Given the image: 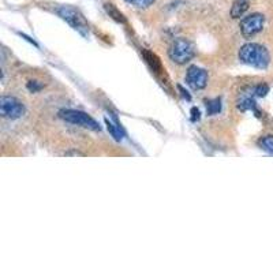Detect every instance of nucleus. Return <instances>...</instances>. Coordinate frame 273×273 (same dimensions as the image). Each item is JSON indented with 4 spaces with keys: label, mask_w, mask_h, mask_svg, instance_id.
Returning a JSON list of instances; mask_svg holds the SVG:
<instances>
[{
    "label": "nucleus",
    "mask_w": 273,
    "mask_h": 273,
    "mask_svg": "<svg viewBox=\"0 0 273 273\" xmlns=\"http://www.w3.org/2000/svg\"><path fill=\"white\" fill-rule=\"evenodd\" d=\"M253 92L257 97H265L269 93V86L266 83H259L257 86H254Z\"/></svg>",
    "instance_id": "nucleus-15"
},
{
    "label": "nucleus",
    "mask_w": 273,
    "mask_h": 273,
    "mask_svg": "<svg viewBox=\"0 0 273 273\" xmlns=\"http://www.w3.org/2000/svg\"><path fill=\"white\" fill-rule=\"evenodd\" d=\"M58 14L60 15V17H62L73 29L79 32L82 36H86V34H88L89 32L88 22L85 21L83 15L81 14L77 9H74L71 6H62L60 9H58Z\"/></svg>",
    "instance_id": "nucleus-4"
},
{
    "label": "nucleus",
    "mask_w": 273,
    "mask_h": 273,
    "mask_svg": "<svg viewBox=\"0 0 273 273\" xmlns=\"http://www.w3.org/2000/svg\"><path fill=\"white\" fill-rule=\"evenodd\" d=\"M41 88H43V85H41V83H37V81H30V82L28 83V89H29L30 92H37V90H40Z\"/></svg>",
    "instance_id": "nucleus-17"
},
{
    "label": "nucleus",
    "mask_w": 273,
    "mask_h": 273,
    "mask_svg": "<svg viewBox=\"0 0 273 273\" xmlns=\"http://www.w3.org/2000/svg\"><path fill=\"white\" fill-rule=\"evenodd\" d=\"M253 96H255L253 93H249V94H242V97L239 98L238 101V108L242 109V111H255L257 109V104H255V100L253 98Z\"/></svg>",
    "instance_id": "nucleus-8"
},
{
    "label": "nucleus",
    "mask_w": 273,
    "mask_h": 273,
    "mask_svg": "<svg viewBox=\"0 0 273 273\" xmlns=\"http://www.w3.org/2000/svg\"><path fill=\"white\" fill-rule=\"evenodd\" d=\"M0 113L3 117L14 120V119H20L24 115L25 107L18 98L3 96L0 98Z\"/></svg>",
    "instance_id": "nucleus-5"
},
{
    "label": "nucleus",
    "mask_w": 273,
    "mask_h": 273,
    "mask_svg": "<svg viewBox=\"0 0 273 273\" xmlns=\"http://www.w3.org/2000/svg\"><path fill=\"white\" fill-rule=\"evenodd\" d=\"M59 116L68 123H73L83 128L93 130V131H100V124H98L90 115L82 111H75V109H62L59 112Z\"/></svg>",
    "instance_id": "nucleus-3"
},
{
    "label": "nucleus",
    "mask_w": 273,
    "mask_h": 273,
    "mask_svg": "<svg viewBox=\"0 0 273 273\" xmlns=\"http://www.w3.org/2000/svg\"><path fill=\"white\" fill-rule=\"evenodd\" d=\"M144 55H145V59H147V62L149 63V66L152 67V70H153L155 73H160L161 71L160 60H159V59H157L153 54L148 52V51H145V52H144Z\"/></svg>",
    "instance_id": "nucleus-13"
},
{
    "label": "nucleus",
    "mask_w": 273,
    "mask_h": 273,
    "mask_svg": "<svg viewBox=\"0 0 273 273\" xmlns=\"http://www.w3.org/2000/svg\"><path fill=\"white\" fill-rule=\"evenodd\" d=\"M200 119V109L198 108H191V120L197 122Z\"/></svg>",
    "instance_id": "nucleus-18"
},
{
    "label": "nucleus",
    "mask_w": 273,
    "mask_h": 273,
    "mask_svg": "<svg viewBox=\"0 0 273 273\" xmlns=\"http://www.w3.org/2000/svg\"><path fill=\"white\" fill-rule=\"evenodd\" d=\"M239 60L242 63L255 68H266L270 63L269 51L263 45L247 43L239 51Z\"/></svg>",
    "instance_id": "nucleus-1"
},
{
    "label": "nucleus",
    "mask_w": 273,
    "mask_h": 273,
    "mask_svg": "<svg viewBox=\"0 0 273 273\" xmlns=\"http://www.w3.org/2000/svg\"><path fill=\"white\" fill-rule=\"evenodd\" d=\"M127 3H131L138 9H148L149 6L155 3V0H126Z\"/></svg>",
    "instance_id": "nucleus-16"
},
{
    "label": "nucleus",
    "mask_w": 273,
    "mask_h": 273,
    "mask_svg": "<svg viewBox=\"0 0 273 273\" xmlns=\"http://www.w3.org/2000/svg\"><path fill=\"white\" fill-rule=\"evenodd\" d=\"M178 88H179V90H181L182 94H183V97H186V98H187V100H190V96H189V94H187V92H186L185 89L182 88V86H178Z\"/></svg>",
    "instance_id": "nucleus-19"
},
{
    "label": "nucleus",
    "mask_w": 273,
    "mask_h": 273,
    "mask_svg": "<svg viewBox=\"0 0 273 273\" xmlns=\"http://www.w3.org/2000/svg\"><path fill=\"white\" fill-rule=\"evenodd\" d=\"M258 147L265 151L269 155L273 156V135H265L261 136L258 140Z\"/></svg>",
    "instance_id": "nucleus-11"
},
{
    "label": "nucleus",
    "mask_w": 273,
    "mask_h": 273,
    "mask_svg": "<svg viewBox=\"0 0 273 273\" xmlns=\"http://www.w3.org/2000/svg\"><path fill=\"white\" fill-rule=\"evenodd\" d=\"M168 55L172 62L178 64H186L194 56V45L191 44L189 40L179 37L174 40V43L171 44Z\"/></svg>",
    "instance_id": "nucleus-2"
},
{
    "label": "nucleus",
    "mask_w": 273,
    "mask_h": 273,
    "mask_svg": "<svg viewBox=\"0 0 273 273\" xmlns=\"http://www.w3.org/2000/svg\"><path fill=\"white\" fill-rule=\"evenodd\" d=\"M221 111V101L220 98H213V100H208L206 101V112L210 116L217 115Z\"/></svg>",
    "instance_id": "nucleus-10"
},
{
    "label": "nucleus",
    "mask_w": 273,
    "mask_h": 273,
    "mask_svg": "<svg viewBox=\"0 0 273 273\" xmlns=\"http://www.w3.org/2000/svg\"><path fill=\"white\" fill-rule=\"evenodd\" d=\"M265 18L262 14H251L240 21V32L246 39H251L253 36L258 34L263 28Z\"/></svg>",
    "instance_id": "nucleus-6"
},
{
    "label": "nucleus",
    "mask_w": 273,
    "mask_h": 273,
    "mask_svg": "<svg viewBox=\"0 0 273 273\" xmlns=\"http://www.w3.org/2000/svg\"><path fill=\"white\" fill-rule=\"evenodd\" d=\"M249 9V2L247 0H236L231 9V17L232 18H240L242 15Z\"/></svg>",
    "instance_id": "nucleus-9"
},
{
    "label": "nucleus",
    "mask_w": 273,
    "mask_h": 273,
    "mask_svg": "<svg viewBox=\"0 0 273 273\" xmlns=\"http://www.w3.org/2000/svg\"><path fill=\"white\" fill-rule=\"evenodd\" d=\"M105 7V11H107L108 14H109V17H112L113 20L116 21V22H122V24H124L126 22V20H124V17H123V14L120 13V11L117 10L116 7L113 5H105L104 6Z\"/></svg>",
    "instance_id": "nucleus-12"
},
{
    "label": "nucleus",
    "mask_w": 273,
    "mask_h": 273,
    "mask_svg": "<svg viewBox=\"0 0 273 273\" xmlns=\"http://www.w3.org/2000/svg\"><path fill=\"white\" fill-rule=\"evenodd\" d=\"M105 124H107V128H108V131L111 132V135L116 140V141H120L123 138V134L122 131H120V128L117 126H115L111 120H108V119H105Z\"/></svg>",
    "instance_id": "nucleus-14"
},
{
    "label": "nucleus",
    "mask_w": 273,
    "mask_h": 273,
    "mask_svg": "<svg viewBox=\"0 0 273 273\" xmlns=\"http://www.w3.org/2000/svg\"><path fill=\"white\" fill-rule=\"evenodd\" d=\"M186 82H187V85L190 88L194 89V90H201L208 83V73L205 71L204 68L197 67V66H191L187 70V74H186Z\"/></svg>",
    "instance_id": "nucleus-7"
}]
</instances>
